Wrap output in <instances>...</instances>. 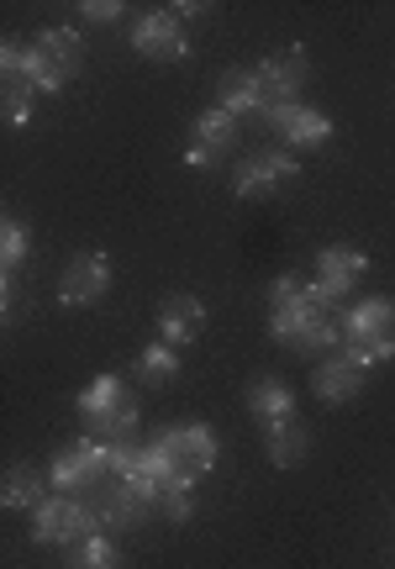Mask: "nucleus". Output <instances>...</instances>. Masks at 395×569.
I'll list each match as a JSON object with an SVG mask.
<instances>
[{"label": "nucleus", "instance_id": "nucleus-1", "mask_svg": "<svg viewBox=\"0 0 395 569\" xmlns=\"http://www.w3.org/2000/svg\"><path fill=\"white\" fill-rule=\"evenodd\" d=\"M270 332L291 353H337L343 348V317L337 306L301 274H280L270 284Z\"/></svg>", "mask_w": 395, "mask_h": 569}, {"label": "nucleus", "instance_id": "nucleus-2", "mask_svg": "<svg viewBox=\"0 0 395 569\" xmlns=\"http://www.w3.org/2000/svg\"><path fill=\"white\" fill-rule=\"evenodd\" d=\"M153 465H159V486H195L201 475L216 469V432L206 422H185V427H169L153 438Z\"/></svg>", "mask_w": 395, "mask_h": 569}, {"label": "nucleus", "instance_id": "nucleus-3", "mask_svg": "<svg viewBox=\"0 0 395 569\" xmlns=\"http://www.w3.org/2000/svg\"><path fill=\"white\" fill-rule=\"evenodd\" d=\"M80 422H84V438H101V443H126L138 438V401L126 390L122 375H101L80 390Z\"/></svg>", "mask_w": 395, "mask_h": 569}, {"label": "nucleus", "instance_id": "nucleus-4", "mask_svg": "<svg viewBox=\"0 0 395 569\" xmlns=\"http://www.w3.org/2000/svg\"><path fill=\"white\" fill-rule=\"evenodd\" d=\"M343 353L364 369L391 365L395 359V301L391 296H375V301L354 306L343 317Z\"/></svg>", "mask_w": 395, "mask_h": 569}, {"label": "nucleus", "instance_id": "nucleus-5", "mask_svg": "<svg viewBox=\"0 0 395 569\" xmlns=\"http://www.w3.org/2000/svg\"><path fill=\"white\" fill-rule=\"evenodd\" d=\"M48 480H53V496H90L95 486L111 480V443L101 438H80V443H69L53 453V465H48Z\"/></svg>", "mask_w": 395, "mask_h": 569}, {"label": "nucleus", "instance_id": "nucleus-6", "mask_svg": "<svg viewBox=\"0 0 395 569\" xmlns=\"http://www.w3.org/2000/svg\"><path fill=\"white\" fill-rule=\"evenodd\" d=\"M90 532H101V522H95V511L84 507L80 496H48V501L32 511V543L74 549Z\"/></svg>", "mask_w": 395, "mask_h": 569}, {"label": "nucleus", "instance_id": "nucleus-7", "mask_svg": "<svg viewBox=\"0 0 395 569\" xmlns=\"http://www.w3.org/2000/svg\"><path fill=\"white\" fill-rule=\"evenodd\" d=\"M32 59H38V80H42V96H59L63 84L80 74L84 63V42L74 27H48L32 38Z\"/></svg>", "mask_w": 395, "mask_h": 569}, {"label": "nucleus", "instance_id": "nucleus-8", "mask_svg": "<svg viewBox=\"0 0 395 569\" xmlns=\"http://www.w3.org/2000/svg\"><path fill=\"white\" fill-rule=\"evenodd\" d=\"M295 174H301L295 153H285V148H259V153H249V159L237 163L232 190H237L243 201H264V196H274L280 184H291Z\"/></svg>", "mask_w": 395, "mask_h": 569}, {"label": "nucleus", "instance_id": "nucleus-9", "mask_svg": "<svg viewBox=\"0 0 395 569\" xmlns=\"http://www.w3.org/2000/svg\"><path fill=\"white\" fill-rule=\"evenodd\" d=\"M132 48L153 63H180L190 53V38H185V21L174 11H148V17L132 21Z\"/></svg>", "mask_w": 395, "mask_h": 569}, {"label": "nucleus", "instance_id": "nucleus-10", "mask_svg": "<svg viewBox=\"0 0 395 569\" xmlns=\"http://www.w3.org/2000/svg\"><path fill=\"white\" fill-rule=\"evenodd\" d=\"M237 127H243V122H237V117H227L222 106L201 111V117H195V127H190V148H185L190 169H216V163L237 148Z\"/></svg>", "mask_w": 395, "mask_h": 569}, {"label": "nucleus", "instance_id": "nucleus-11", "mask_svg": "<svg viewBox=\"0 0 395 569\" xmlns=\"http://www.w3.org/2000/svg\"><path fill=\"white\" fill-rule=\"evenodd\" d=\"M364 274H369V259H364L358 248H348V243H333V248H322V253H316V280L312 284L333 306H343V296H354Z\"/></svg>", "mask_w": 395, "mask_h": 569}, {"label": "nucleus", "instance_id": "nucleus-12", "mask_svg": "<svg viewBox=\"0 0 395 569\" xmlns=\"http://www.w3.org/2000/svg\"><path fill=\"white\" fill-rule=\"evenodd\" d=\"M216 106L237 117V122H270V96H264V80H259V69H227L222 80H216Z\"/></svg>", "mask_w": 395, "mask_h": 569}, {"label": "nucleus", "instance_id": "nucleus-13", "mask_svg": "<svg viewBox=\"0 0 395 569\" xmlns=\"http://www.w3.org/2000/svg\"><path fill=\"white\" fill-rule=\"evenodd\" d=\"M111 290V259L105 253H74L59 274V301L63 306H95Z\"/></svg>", "mask_w": 395, "mask_h": 569}, {"label": "nucleus", "instance_id": "nucleus-14", "mask_svg": "<svg viewBox=\"0 0 395 569\" xmlns=\"http://www.w3.org/2000/svg\"><path fill=\"white\" fill-rule=\"evenodd\" d=\"M280 138H285V148H322V142L333 138V122H327V111H316V106L306 101H285L270 111V122Z\"/></svg>", "mask_w": 395, "mask_h": 569}, {"label": "nucleus", "instance_id": "nucleus-15", "mask_svg": "<svg viewBox=\"0 0 395 569\" xmlns=\"http://www.w3.org/2000/svg\"><path fill=\"white\" fill-rule=\"evenodd\" d=\"M306 74H312V59H306V48H280L274 59L259 63V80H264V96H270V106L301 101V90H306Z\"/></svg>", "mask_w": 395, "mask_h": 569}, {"label": "nucleus", "instance_id": "nucleus-16", "mask_svg": "<svg viewBox=\"0 0 395 569\" xmlns=\"http://www.w3.org/2000/svg\"><path fill=\"white\" fill-rule=\"evenodd\" d=\"M364 386H369V369L354 365L343 348H337L333 359H322L312 375V390L322 396V401H333V407H343V401H358L364 396Z\"/></svg>", "mask_w": 395, "mask_h": 569}, {"label": "nucleus", "instance_id": "nucleus-17", "mask_svg": "<svg viewBox=\"0 0 395 569\" xmlns=\"http://www.w3.org/2000/svg\"><path fill=\"white\" fill-rule=\"evenodd\" d=\"M206 332V306H201V296H169L164 306H159V338H164L169 348H185L195 343Z\"/></svg>", "mask_w": 395, "mask_h": 569}, {"label": "nucleus", "instance_id": "nucleus-18", "mask_svg": "<svg viewBox=\"0 0 395 569\" xmlns=\"http://www.w3.org/2000/svg\"><path fill=\"white\" fill-rule=\"evenodd\" d=\"M0 80H6V101H38L42 80H38L32 42H6L0 48Z\"/></svg>", "mask_w": 395, "mask_h": 569}, {"label": "nucleus", "instance_id": "nucleus-19", "mask_svg": "<svg viewBox=\"0 0 395 569\" xmlns=\"http://www.w3.org/2000/svg\"><path fill=\"white\" fill-rule=\"evenodd\" d=\"M48 490H53L48 469L11 465V469H6V486H0V501H6V511H38L42 501H48Z\"/></svg>", "mask_w": 395, "mask_h": 569}, {"label": "nucleus", "instance_id": "nucleus-20", "mask_svg": "<svg viewBox=\"0 0 395 569\" xmlns=\"http://www.w3.org/2000/svg\"><path fill=\"white\" fill-rule=\"evenodd\" d=\"M264 448H270V465L295 469V465H306V453H312V432L301 427V417L264 422Z\"/></svg>", "mask_w": 395, "mask_h": 569}, {"label": "nucleus", "instance_id": "nucleus-21", "mask_svg": "<svg viewBox=\"0 0 395 569\" xmlns=\"http://www.w3.org/2000/svg\"><path fill=\"white\" fill-rule=\"evenodd\" d=\"M249 411L259 422H285L295 417V390L291 380H280V375H259L249 386Z\"/></svg>", "mask_w": 395, "mask_h": 569}, {"label": "nucleus", "instance_id": "nucleus-22", "mask_svg": "<svg viewBox=\"0 0 395 569\" xmlns=\"http://www.w3.org/2000/svg\"><path fill=\"white\" fill-rule=\"evenodd\" d=\"M132 375H138V386L148 390H164L180 380V348H169L164 338L159 343H148L138 359H132Z\"/></svg>", "mask_w": 395, "mask_h": 569}, {"label": "nucleus", "instance_id": "nucleus-23", "mask_svg": "<svg viewBox=\"0 0 395 569\" xmlns=\"http://www.w3.org/2000/svg\"><path fill=\"white\" fill-rule=\"evenodd\" d=\"M63 569H122V543L111 532H90L84 543L63 549Z\"/></svg>", "mask_w": 395, "mask_h": 569}, {"label": "nucleus", "instance_id": "nucleus-24", "mask_svg": "<svg viewBox=\"0 0 395 569\" xmlns=\"http://www.w3.org/2000/svg\"><path fill=\"white\" fill-rule=\"evenodd\" d=\"M27 253H32V232H27V222L6 217V222H0V274L17 280L21 269H27Z\"/></svg>", "mask_w": 395, "mask_h": 569}, {"label": "nucleus", "instance_id": "nucleus-25", "mask_svg": "<svg viewBox=\"0 0 395 569\" xmlns=\"http://www.w3.org/2000/svg\"><path fill=\"white\" fill-rule=\"evenodd\" d=\"M80 17L90 21V27H111V21H122V17H126V6H122V0H84Z\"/></svg>", "mask_w": 395, "mask_h": 569}, {"label": "nucleus", "instance_id": "nucleus-26", "mask_svg": "<svg viewBox=\"0 0 395 569\" xmlns=\"http://www.w3.org/2000/svg\"><path fill=\"white\" fill-rule=\"evenodd\" d=\"M164 517L169 522H190V517H195V496H190V486L164 490Z\"/></svg>", "mask_w": 395, "mask_h": 569}]
</instances>
